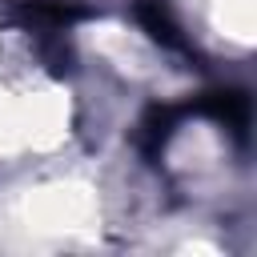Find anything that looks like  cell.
<instances>
[{
    "label": "cell",
    "instance_id": "1",
    "mask_svg": "<svg viewBox=\"0 0 257 257\" xmlns=\"http://www.w3.org/2000/svg\"><path fill=\"white\" fill-rule=\"evenodd\" d=\"M84 16H88V8L68 4V0H8L4 4V20L32 28V32H60Z\"/></svg>",
    "mask_w": 257,
    "mask_h": 257
},
{
    "label": "cell",
    "instance_id": "2",
    "mask_svg": "<svg viewBox=\"0 0 257 257\" xmlns=\"http://www.w3.org/2000/svg\"><path fill=\"white\" fill-rule=\"evenodd\" d=\"M133 16H137V24H141L161 48H173V52H185V48H189V40H185L177 16L169 12V4H161V0H137Z\"/></svg>",
    "mask_w": 257,
    "mask_h": 257
},
{
    "label": "cell",
    "instance_id": "3",
    "mask_svg": "<svg viewBox=\"0 0 257 257\" xmlns=\"http://www.w3.org/2000/svg\"><path fill=\"white\" fill-rule=\"evenodd\" d=\"M201 112L221 120V124H229L233 133H245V124H249V96L241 88H221V92H209L201 100Z\"/></svg>",
    "mask_w": 257,
    "mask_h": 257
},
{
    "label": "cell",
    "instance_id": "4",
    "mask_svg": "<svg viewBox=\"0 0 257 257\" xmlns=\"http://www.w3.org/2000/svg\"><path fill=\"white\" fill-rule=\"evenodd\" d=\"M177 108H169V104H161V108H149L145 112V120H141V145H145V153H157L165 141H169V133H173V124H177Z\"/></svg>",
    "mask_w": 257,
    "mask_h": 257
}]
</instances>
